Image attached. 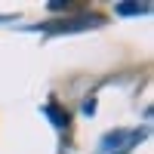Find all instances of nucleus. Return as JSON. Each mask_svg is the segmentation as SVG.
I'll list each match as a JSON object with an SVG mask.
<instances>
[{"mask_svg": "<svg viewBox=\"0 0 154 154\" xmlns=\"http://www.w3.org/2000/svg\"><path fill=\"white\" fill-rule=\"evenodd\" d=\"M108 22L105 12H96V9H74L62 19H46V22H37L34 31H43V34H77V31H89V28H102Z\"/></svg>", "mask_w": 154, "mask_h": 154, "instance_id": "obj_1", "label": "nucleus"}, {"mask_svg": "<svg viewBox=\"0 0 154 154\" xmlns=\"http://www.w3.org/2000/svg\"><path fill=\"white\" fill-rule=\"evenodd\" d=\"M145 136H148V126H139V130H123V126H117V130L102 136L99 154H130Z\"/></svg>", "mask_w": 154, "mask_h": 154, "instance_id": "obj_2", "label": "nucleus"}, {"mask_svg": "<svg viewBox=\"0 0 154 154\" xmlns=\"http://www.w3.org/2000/svg\"><path fill=\"white\" fill-rule=\"evenodd\" d=\"M43 114L49 117V123H53L56 130H68V126H71V111L62 105V102H56V99H49L43 105Z\"/></svg>", "mask_w": 154, "mask_h": 154, "instance_id": "obj_3", "label": "nucleus"}, {"mask_svg": "<svg viewBox=\"0 0 154 154\" xmlns=\"http://www.w3.org/2000/svg\"><path fill=\"white\" fill-rule=\"evenodd\" d=\"M114 12H117V16H148L151 3L148 0H142V3H136V0H120V3H114Z\"/></svg>", "mask_w": 154, "mask_h": 154, "instance_id": "obj_4", "label": "nucleus"}, {"mask_svg": "<svg viewBox=\"0 0 154 154\" xmlns=\"http://www.w3.org/2000/svg\"><path fill=\"white\" fill-rule=\"evenodd\" d=\"M46 9L53 12V16H68V12H74L77 6L71 0H46Z\"/></svg>", "mask_w": 154, "mask_h": 154, "instance_id": "obj_5", "label": "nucleus"}, {"mask_svg": "<svg viewBox=\"0 0 154 154\" xmlns=\"http://www.w3.org/2000/svg\"><path fill=\"white\" fill-rule=\"evenodd\" d=\"M80 108H83V114H89V117H93V114H96V96H86Z\"/></svg>", "mask_w": 154, "mask_h": 154, "instance_id": "obj_6", "label": "nucleus"}, {"mask_svg": "<svg viewBox=\"0 0 154 154\" xmlns=\"http://www.w3.org/2000/svg\"><path fill=\"white\" fill-rule=\"evenodd\" d=\"M0 22H16V16H0Z\"/></svg>", "mask_w": 154, "mask_h": 154, "instance_id": "obj_7", "label": "nucleus"}]
</instances>
